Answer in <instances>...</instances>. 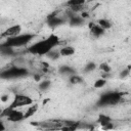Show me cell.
Instances as JSON below:
<instances>
[{
	"label": "cell",
	"instance_id": "d6986e66",
	"mask_svg": "<svg viewBox=\"0 0 131 131\" xmlns=\"http://www.w3.org/2000/svg\"><path fill=\"white\" fill-rule=\"evenodd\" d=\"M105 83H106V80L105 79H98V80H96L95 82H94V88H96V89H98V88H102L104 85H105Z\"/></svg>",
	"mask_w": 131,
	"mask_h": 131
},
{
	"label": "cell",
	"instance_id": "9a60e30c",
	"mask_svg": "<svg viewBox=\"0 0 131 131\" xmlns=\"http://www.w3.org/2000/svg\"><path fill=\"white\" fill-rule=\"evenodd\" d=\"M98 26L103 29V30H106V29H110L112 27V24L110 20H107L106 18H100L98 19Z\"/></svg>",
	"mask_w": 131,
	"mask_h": 131
},
{
	"label": "cell",
	"instance_id": "cb8c5ba5",
	"mask_svg": "<svg viewBox=\"0 0 131 131\" xmlns=\"http://www.w3.org/2000/svg\"><path fill=\"white\" fill-rule=\"evenodd\" d=\"M129 73H130V66H129L127 69H125V70H123V71L121 72L120 77H121V78H126V77L129 75Z\"/></svg>",
	"mask_w": 131,
	"mask_h": 131
},
{
	"label": "cell",
	"instance_id": "8fae6325",
	"mask_svg": "<svg viewBox=\"0 0 131 131\" xmlns=\"http://www.w3.org/2000/svg\"><path fill=\"white\" fill-rule=\"evenodd\" d=\"M59 73L60 74H62V75H76L75 73H76V71L72 68V67H70V66H61L60 68H59Z\"/></svg>",
	"mask_w": 131,
	"mask_h": 131
},
{
	"label": "cell",
	"instance_id": "4fadbf2b",
	"mask_svg": "<svg viewBox=\"0 0 131 131\" xmlns=\"http://www.w3.org/2000/svg\"><path fill=\"white\" fill-rule=\"evenodd\" d=\"M0 53L2 55H5V56H10V55L14 54V50L11 47H6V46L0 45Z\"/></svg>",
	"mask_w": 131,
	"mask_h": 131
},
{
	"label": "cell",
	"instance_id": "7a4b0ae2",
	"mask_svg": "<svg viewBox=\"0 0 131 131\" xmlns=\"http://www.w3.org/2000/svg\"><path fill=\"white\" fill-rule=\"evenodd\" d=\"M34 37H35L34 34H20L18 36L6 39V41L1 43L0 45L6 46V47H11V48H13V47H20V46H24V45L28 44L30 41H32V39Z\"/></svg>",
	"mask_w": 131,
	"mask_h": 131
},
{
	"label": "cell",
	"instance_id": "f1b7e54d",
	"mask_svg": "<svg viewBox=\"0 0 131 131\" xmlns=\"http://www.w3.org/2000/svg\"><path fill=\"white\" fill-rule=\"evenodd\" d=\"M0 131H5V125L2 123V121H0Z\"/></svg>",
	"mask_w": 131,
	"mask_h": 131
},
{
	"label": "cell",
	"instance_id": "277c9868",
	"mask_svg": "<svg viewBox=\"0 0 131 131\" xmlns=\"http://www.w3.org/2000/svg\"><path fill=\"white\" fill-rule=\"evenodd\" d=\"M28 75V70L21 67H10L9 69L3 71L0 73V78L1 79H15V78H20Z\"/></svg>",
	"mask_w": 131,
	"mask_h": 131
},
{
	"label": "cell",
	"instance_id": "d4e9b609",
	"mask_svg": "<svg viewBox=\"0 0 131 131\" xmlns=\"http://www.w3.org/2000/svg\"><path fill=\"white\" fill-rule=\"evenodd\" d=\"M101 127H102V130L108 131V130H112V129L114 128V125H113L112 122H110V123H107V124H105V125H103V126H101Z\"/></svg>",
	"mask_w": 131,
	"mask_h": 131
},
{
	"label": "cell",
	"instance_id": "5bb4252c",
	"mask_svg": "<svg viewBox=\"0 0 131 131\" xmlns=\"http://www.w3.org/2000/svg\"><path fill=\"white\" fill-rule=\"evenodd\" d=\"M69 23H70L71 26H80V25H82L84 23V19L80 15H75V16L70 18Z\"/></svg>",
	"mask_w": 131,
	"mask_h": 131
},
{
	"label": "cell",
	"instance_id": "2e32d148",
	"mask_svg": "<svg viewBox=\"0 0 131 131\" xmlns=\"http://www.w3.org/2000/svg\"><path fill=\"white\" fill-rule=\"evenodd\" d=\"M97 122H98L101 126H103V125H105V124H107V123L111 122V118H110L108 116H106V115H102V114H101V115L98 116Z\"/></svg>",
	"mask_w": 131,
	"mask_h": 131
},
{
	"label": "cell",
	"instance_id": "e0dca14e",
	"mask_svg": "<svg viewBox=\"0 0 131 131\" xmlns=\"http://www.w3.org/2000/svg\"><path fill=\"white\" fill-rule=\"evenodd\" d=\"M85 3L84 0H70L68 2H66V5L69 6L70 8L71 7H74V6H79V5H83Z\"/></svg>",
	"mask_w": 131,
	"mask_h": 131
},
{
	"label": "cell",
	"instance_id": "7c38bea8",
	"mask_svg": "<svg viewBox=\"0 0 131 131\" xmlns=\"http://www.w3.org/2000/svg\"><path fill=\"white\" fill-rule=\"evenodd\" d=\"M38 110V104H31V106H29V108L27 110V112L24 114V119H29L30 117H32Z\"/></svg>",
	"mask_w": 131,
	"mask_h": 131
},
{
	"label": "cell",
	"instance_id": "4dcf8cb0",
	"mask_svg": "<svg viewBox=\"0 0 131 131\" xmlns=\"http://www.w3.org/2000/svg\"><path fill=\"white\" fill-rule=\"evenodd\" d=\"M90 131H93V130H90Z\"/></svg>",
	"mask_w": 131,
	"mask_h": 131
},
{
	"label": "cell",
	"instance_id": "44dd1931",
	"mask_svg": "<svg viewBox=\"0 0 131 131\" xmlns=\"http://www.w3.org/2000/svg\"><path fill=\"white\" fill-rule=\"evenodd\" d=\"M96 69V64L94 63V62H89V63H87L86 66H85V68H84V72L85 73H89V72H92V71H94Z\"/></svg>",
	"mask_w": 131,
	"mask_h": 131
},
{
	"label": "cell",
	"instance_id": "ffe728a7",
	"mask_svg": "<svg viewBox=\"0 0 131 131\" xmlns=\"http://www.w3.org/2000/svg\"><path fill=\"white\" fill-rule=\"evenodd\" d=\"M49 58H51V59H56V58H58L60 55H59V51H56V50H50L47 54H46Z\"/></svg>",
	"mask_w": 131,
	"mask_h": 131
},
{
	"label": "cell",
	"instance_id": "3957f363",
	"mask_svg": "<svg viewBox=\"0 0 131 131\" xmlns=\"http://www.w3.org/2000/svg\"><path fill=\"white\" fill-rule=\"evenodd\" d=\"M122 93L121 92H117V91H111V92H106L104 94H102L100 96V98L98 99L97 104L100 106H104V105H115L117 104L121 99H122Z\"/></svg>",
	"mask_w": 131,
	"mask_h": 131
},
{
	"label": "cell",
	"instance_id": "5b68a950",
	"mask_svg": "<svg viewBox=\"0 0 131 131\" xmlns=\"http://www.w3.org/2000/svg\"><path fill=\"white\" fill-rule=\"evenodd\" d=\"M0 117L1 118L6 117L7 120L10 122H19V121L24 120V113H21L20 111H17L16 108L12 110L10 107H6L5 110H2Z\"/></svg>",
	"mask_w": 131,
	"mask_h": 131
},
{
	"label": "cell",
	"instance_id": "484cf974",
	"mask_svg": "<svg viewBox=\"0 0 131 131\" xmlns=\"http://www.w3.org/2000/svg\"><path fill=\"white\" fill-rule=\"evenodd\" d=\"M8 98H9V95H8V94H4V95H2V96H1V101L5 102V101H7V100H8Z\"/></svg>",
	"mask_w": 131,
	"mask_h": 131
},
{
	"label": "cell",
	"instance_id": "4316f807",
	"mask_svg": "<svg viewBox=\"0 0 131 131\" xmlns=\"http://www.w3.org/2000/svg\"><path fill=\"white\" fill-rule=\"evenodd\" d=\"M83 19L84 18H87L88 16H89V14H88V12H86V11H82V13H81V15H80Z\"/></svg>",
	"mask_w": 131,
	"mask_h": 131
},
{
	"label": "cell",
	"instance_id": "52a82bcc",
	"mask_svg": "<svg viewBox=\"0 0 131 131\" xmlns=\"http://www.w3.org/2000/svg\"><path fill=\"white\" fill-rule=\"evenodd\" d=\"M20 32H21V27L19 25H14V26H11V27L7 28L1 34V37L2 38H7V39L8 38H12V37L20 35Z\"/></svg>",
	"mask_w": 131,
	"mask_h": 131
},
{
	"label": "cell",
	"instance_id": "7402d4cb",
	"mask_svg": "<svg viewBox=\"0 0 131 131\" xmlns=\"http://www.w3.org/2000/svg\"><path fill=\"white\" fill-rule=\"evenodd\" d=\"M50 87V81L49 80H44V81H41V83L39 84V88L41 90H46Z\"/></svg>",
	"mask_w": 131,
	"mask_h": 131
},
{
	"label": "cell",
	"instance_id": "6da1fadb",
	"mask_svg": "<svg viewBox=\"0 0 131 131\" xmlns=\"http://www.w3.org/2000/svg\"><path fill=\"white\" fill-rule=\"evenodd\" d=\"M58 44H59L58 36L51 34L48 38H46L42 41H39V42L33 44L32 46H30L28 48V51L32 54L44 55V54H47L50 50H52V48H54Z\"/></svg>",
	"mask_w": 131,
	"mask_h": 131
},
{
	"label": "cell",
	"instance_id": "83f0119b",
	"mask_svg": "<svg viewBox=\"0 0 131 131\" xmlns=\"http://www.w3.org/2000/svg\"><path fill=\"white\" fill-rule=\"evenodd\" d=\"M34 80H35L36 82H39V81L41 80V75H39V74H35V75H34Z\"/></svg>",
	"mask_w": 131,
	"mask_h": 131
},
{
	"label": "cell",
	"instance_id": "603a6c76",
	"mask_svg": "<svg viewBox=\"0 0 131 131\" xmlns=\"http://www.w3.org/2000/svg\"><path fill=\"white\" fill-rule=\"evenodd\" d=\"M99 69L104 73V74H108L111 72V67L106 63V62H102L100 66H99Z\"/></svg>",
	"mask_w": 131,
	"mask_h": 131
},
{
	"label": "cell",
	"instance_id": "ac0fdd59",
	"mask_svg": "<svg viewBox=\"0 0 131 131\" xmlns=\"http://www.w3.org/2000/svg\"><path fill=\"white\" fill-rule=\"evenodd\" d=\"M70 82H71V84H80V83H82L83 82V79H82V77H80V76H78V75H72L71 77H70Z\"/></svg>",
	"mask_w": 131,
	"mask_h": 131
},
{
	"label": "cell",
	"instance_id": "8992f818",
	"mask_svg": "<svg viewBox=\"0 0 131 131\" xmlns=\"http://www.w3.org/2000/svg\"><path fill=\"white\" fill-rule=\"evenodd\" d=\"M33 104V99L28 96V95H24V94H16L13 98V101L10 103V105L8 107L14 110L18 106H27V105H31Z\"/></svg>",
	"mask_w": 131,
	"mask_h": 131
},
{
	"label": "cell",
	"instance_id": "30bf717a",
	"mask_svg": "<svg viewBox=\"0 0 131 131\" xmlns=\"http://www.w3.org/2000/svg\"><path fill=\"white\" fill-rule=\"evenodd\" d=\"M75 53V48L72 47V46H66V47H62L60 50H59V55L61 56H71Z\"/></svg>",
	"mask_w": 131,
	"mask_h": 131
},
{
	"label": "cell",
	"instance_id": "9c48e42d",
	"mask_svg": "<svg viewBox=\"0 0 131 131\" xmlns=\"http://www.w3.org/2000/svg\"><path fill=\"white\" fill-rule=\"evenodd\" d=\"M89 29H90L92 35L95 36V37H99V36L103 35V33H104V30L103 29H101L98 25H94L93 23H90L89 24Z\"/></svg>",
	"mask_w": 131,
	"mask_h": 131
},
{
	"label": "cell",
	"instance_id": "f546056e",
	"mask_svg": "<svg viewBox=\"0 0 131 131\" xmlns=\"http://www.w3.org/2000/svg\"><path fill=\"white\" fill-rule=\"evenodd\" d=\"M1 113H2V110H1V108H0V115H1Z\"/></svg>",
	"mask_w": 131,
	"mask_h": 131
},
{
	"label": "cell",
	"instance_id": "ba28073f",
	"mask_svg": "<svg viewBox=\"0 0 131 131\" xmlns=\"http://www.w3.org/2000/svg\"><path fill=\"white\" fill-rule=\"evenodd\" d=\"M63 23H66V19L64 18H61L60 16H57L56 12H53V13H51V14H49L47 16V25L50 28L58 27V26L62 25Z\"/></svg>",
	"mask_w": 131,
	"mask_h": 131
}]
</instances>
